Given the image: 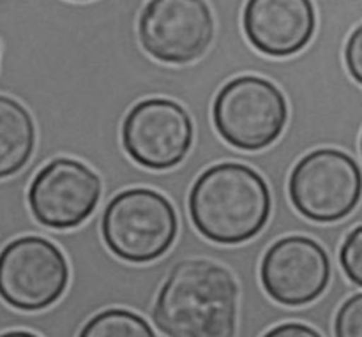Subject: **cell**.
I'll use <instances>...</instances> for the list:
<instances>
[{"label":"cell","mask_w":362,"mask_h":337,"mask_svg":"<svg viewBox=\"0 0 362 337\" xmlns=\"http://www.w3.org/2000/svg\"><path fill=\"white\" fill-rule=\"evenodd\" d=\"M239 286L223 265L204 258L179 261L163 283L152 309L170 337H232Z\"/></svg>","instance_id":"6da1fadb"},{"label":"cell","mask_w":362,"mask_h":337,"mask_svg":"<svg viewBox=\"0 0 362 337\" xmlns=\"http://www.w3.org/2000/svg\"><path fill=\"white\" fill-rule=\"evenodd\" d=\"M194 228L211 242L235 246L255 239L271 218V191L251 166L221 162L205 170L189 191Z\"/></svg>","instance_id":"7a4b0ae2"},{"label":"cell","mask_w":362,"mask_h":337,"mask_svg":"<svg viewBox=\"0 0 362 337\" xmlns=\"http://www.w3.org/2000/svg\"><path fill=\"white\" fill-rule=\"evenodd\" d=\"M106 247L129 264H148L173 246L179 233L175 207L161 193L134 187L115 194L101 219Z\"/></svg>","instance_id":"3957f363"},{"label":"cell","mask_w":362,"mask_h":337,"mask_svg":"<svg viewBox=\"0 0 362 337\" xmlns=\"http://www.w3.org/2000/svg\"><path fill=\"white\" fill-rule=\"evenodd\" d=\"M212 120L228 145L246 152L262 150L281 136L288 122V105L272 81L244 74L218 92Z\"/></svg>","instance_id":"277c9868"},{"label":"cell","mask_w":362,"mask_h":337,"mask_svg":"<svg viewBox=\"0 0 362 337\" xmlns=\"http://www.w3.org/2000/svg\"><path fill=\"white\" fill-rule=\"evenodd\" d=\"M288 196L296 211L310 221L338 223L359 205L362 172L346 152L318 148L293 166Z\"/></svg>","instance_id":"5b68a950"},{"label":"cell","mask_w":362,"mask_h":337,"mask_svg":"<svg viewBox=\"0 0 362 337\" xmlns=\"http://www.w3.org/2000/svg\"><path fill=\"white\" fill-rule=\"evenodd\" d=\"M69 285L62 251L37 235L14 239L0 251V299L18 311L53 306Z\"/></svg>","instance_id":"8992f818"},{"label":"cell","mask_w":362,"mask_h":337,"mask_svg":"<svg viewBox=\"0 0 362 337\" xmlns=\"http://www.w3.org/2000/svg\"><path fill=\"white\" fill-rule=\"evenodd\" d=\"M122 145L134 162L154 172L175 168L194 140L189 113L172 99L151 97L136 102L122 122Z\"/></svg>","instance_id":"52a82bcc"},{"label":"cell","mask_w":362,"mask_h":337,"mask_svg":"<svg viewBox=\"0 0 362 337\" xmlns=\"http://www.w3.org/2000/svg\"><path fill=\"white\" fill-rule=\"evenodd\" d=\"M145 52L165 64L200 59L214 39V16L205 0H148L138 20Z\"/></svg>","instance_id":"ba28073f"},{"label":"cell","mask_w":362,"mask_h":337,"mask_svg":"<svg viewBox=\"0 0 362 337\" xmlns=\"http://www.w3.org/2000/svg\"><path fill=\"white\" fill-rule=\"evenodd\" d=\"M101 179L71 158H57L35 173L28 187V207L39 225L71 230L87 221L101 200Z\"/></svg>","instance_id":"9c48e42d"},{"label":"cell","mask_w":362,"mask_h":337,"mask_svg":"<svg viewBox=\"0 0 362 337\" xmlns=\"http://www.w3.org/2000/svg\"><path fill=\"white\" fill-rule=\"evenodd\" d=\"M260 279L265 293L288 307L311 304L331 281V260L317 240L303 235L279 239L262 258Z\"/></svg>","instance_id":"30bf717a"},{"label":"cell","mask_w":362,"mask_h":337,"mask_svg":"<svg viewBox=\"0 0 362 337\" xmlns=\"http://www.w3.org/2000/svg\"><path fill=\"white\" fill-rule=\"evenodd\" d=\"M243 27L255 49L283 59L310 45L317 14L311 0H247Z\"/></svg>","instance_id":"8fae6325"},{"label":"cell","mask_w":362,"mask_h":337,"mask_svg":"<svg viewBox=\"0 0 362 337\" xmlns=\"http://www.w3.org/2000/svg\"><path fill=\"white\" fill-rule=\"evenodd\" d=\"M35 148L32 115L16 99L0 95V180L16 175Z\"/></svg>","instance_id":"7c38bea8"},{"label":"cell","mask_w":362,"mask_h":337,"mask_svg":"<svg viewBox=\"0 0 362 337\" xmlns=\"http://www.w3.org/2000/svg\"><path fill=\"white\" fill-rule=\"evenodd\" d=\"M83 337H152L154 331L141 317L127 309H106L81 329Z\"/></svg>","instance_id":"4fadbf2b"},{"label":"cell","mask_w":362,"mask_h":337,"mask_svg":"<svg viewBox=\"0 0 362 337\" xmlns=\"http://www.w3.org/2000/svg\"><path fill=\"white\" fill-rule=\"evenodd\" d=\"M339 264L346 278L362 288V226H357L346 235L339 249Z\"/></svg>","instance_id":"5bb4252c"},{"label":"cell","mask_w":362,"mask_h":337,"mask_svg":"<svg viewBox=\"0 0 362 337\" xmlns=\"http://www.w3.org/2000/svg\"><path fill=\"white\" fill-rule=\"evenodd\" d=\"M334 331L338 337H362V293L350 297L339 307Z\"/></svg>","instance_id":"9a60e30c"},{"label":"cell","mask_w":362,"mask_h":337,"mask_svg":"<svg viewBox=\"0 0 362 337\" xmlns=\"http://www.w3.org/2000/svg\"><path fill=\"white\" fill-rule=\"evenodd\" d=\"M345 64L350 76L362 85V25L350 34L345 46Z\"/></svg>","instance_id":"2e32d148"},{"label":"cell","mask_w":362,"mask_h":337,"mask_svg":"<svg viewBox=\"0 0 362 337\" xmlns=\"http://www.w3.org/2000/svg\"><path fill=\"white\" fill-rule=\"evenodd\" d=\"M267 336L274 337V336H286V337H292V336H311V337H318L320 332L313 331L311 327L303 324H285V325H279V327L272 329Z\"/></svg>","instance_id":"e0dca14e"},{"label":"cell","mask_w":362,"mask_h":337,"mask_svg":"<svg viewBox=\"0 0 362 337\" xmlns=\"http://www.w3.org/2000/svg\"><path fill=\"white\" fill-rule=\"evenodd\" d=\"M2 336H37V334L28 331H9V332H2Z\"/></svg>","instance_id":"ac0fdd59"},{"label":"cell","mask_w":362,"mask_h":337,"mask_svg":"<svg viewBox=\"0 0 362 337\" xmlns=\"http://www.w3.org/2000/svg\"><path fill=\"white\" fill-rule=\"evenodd\" d=\"M361 152H362V136H361Z\"/></svg>","instance_id":"d6986e66"}]
</instances>
